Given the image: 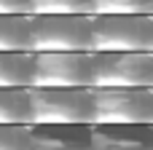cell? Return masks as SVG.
<instances>
[{
	"label": "cell",
	"instance_id": "6da1fadb",
	"mask_svg": "<svg viewBox=\"0 0 153 150\" xmlns=\"http://www.w3.org/2000/svg\"><path fill=\"white\" fill-rule=\"evenodd\" d=\"M89 54H153V16H89Z\"/></svg>",
	"mask_w": 153,
	"mask_h": 150
},
{
	"label": "cell",
	"instance_id": "7a4b0ae2",
	"mask_svg": "<svg viewBox=\"0 0 153 150\" xmlns=\"http://www.w3.org/2000/svg\"><path fill=\"white\" fill-rule=\"evenodd\" d=\"M91 126H153V91L151 89H89Z\"/></svg>",
	"mask_w": 153,
	"mask_h": 150
},
{
	"label": "cell",
	"instance_id": "3957f363",
	"mask_svg": "<svg viewBox=\"0 0 153 150\" xmlns=\"http://www.w3.org/2000/svg\"><path fill=\"white\" fill-rule=\"evenodd\" d=\"M91 46L89 16H35L30 13V54H70Z\"/></svg>",
	"mask_w": 153,
	"mask_h": 150
},
{
	"label": "cell",
	"instance_id": "277c9868",
	"mask_svg": "<svg viewBox=\"0 0 153 150\" xmlns=\"http://www.w3.org/2000/svg\"><path fill=\"white\" fill-rule=\"evenodd\" d=\"M27 94L30 126H62L91 121L89 89H27Z\"/></svg>",
	"mask_w": 153,
	"mask_h": 150
},
{
	"label": "cell",
	"instance_id": "5b68a950",
	"mask_svg": "<svg viewBox=\"0 0 153 150\" xmlns=\"http://www.w3.org/2000/svg\"><path fill=\"white\" fill-rule=\"evenodd\" d=\"M89 89H151L153 54H89Z\"/></svg>",
	"mask_w": 153,
	"mask_h": 150
},
{
	"label": "cell",
	"instance_id": "8992f818",
	"mask_svg": "<svg viewBox=\"0 0 153 150\" xmlns=\"http://www.w3.org/2000/svg\"><path fill=\"white\" fill-rule=\"evenodd\" d=\"M91 59L86 51L70 54H32L30 89H89Z\"/></svg>",
	"mask_w": 153,
	"mask_h": 150
},
{
	"label": "cell",
	"instance_id": "52a82bcc",
	"mask_svg": "<svg viewBox=\"0 0 153 150\" xmlns=\"http://www.w3.org/2000/svg\"><path fill=\"white\" fill-rule=\"evenodd\" d=\"M32 150H91L89 123H62V126H30Z\"/></svg>",
	"mask_w": 153,
	"mask_h": 150
},
{
	"label": "cell",
	"instance_id": "ba28073f",
	"mask_svg": "<svg viewBox=\"0 0 153 150\" xmlns=\"http://www.w3.org/2000/svg\"><path fill=\"white\" fill-rule=\"evenodd\" d=\"M91 150H153V126H91Z\"/></svg>",
	"mask_w": 153,
	"mask_h": 150
},
{
	"label": "cell",
	"instance_id": "9c48e42d",
	"mask_svg": "<svg viewBox=\"0 0 153 150\" xmlns=\"http://www.w3.org/2000/svg\"><path fill=\"white\" fill-rule=\"evenodd\" d=\"M30 83H32V54L0 51V89H30Z\"/></svg>",
	"mask_w": 153,
	"mask_h": 150
},
{
	"label": "cell",
	"instance_id": "30bf717a",
	"mask_svg": "<svg viewBox=\"0 0 153 150\" xmlns=\"http://www.w3.org/2000/svg\"><path fill=\"white\" fill-rule=\"evenodd\" d=\"M0 126H30L27 89H0Z\"/></svg>",
	"mask_w": 153,
	"mask_h": 150
},
{
	"label": "cell",
	"instance_id": "8fae6325",
	"mask_svg": "<svg viewBox=\"0 0 153 150\" xmlns=\"http://www.w3.org/2000/svg\"><path fill=\"white\" fill-rule=\"evenodd\" d=\"M0 51H30V16L0 13Z\"/></svg>",
	"mask_w": 153,
	"mask_h": 150
},
{
	"label": "cell",
	"instance_id": "7c38bea8",
	"mask_svg": "<svg viewBox=\"0 0 153 150\" xmlns=\"http://www.w3.org/2000/svg\"><path fill=\"white\" fill-rule=\"evenodd\" d=\"M89 16H153V0H91Z\"/></svg>",
	"mask_w": 153,
	"mask_h": 150
},
{
	"label": "cell",
	"instance_id": "4fadbf2b",
	"mask_svg": "<svg viewBox=\"0 0 153 150\" xmlns=\"http://www.w3.org/2000/svg\"><path fill=\"white\" fill-rule=\"evenodd\" d=\"M35 16H89L91 0H30Z\"/></svg>",
	"mask_w": 153,
	"mask_h": 150
},
{
	"label": "cell",
	"instance_id": "5bb4252c",
	"mask_svg": "<svg viewBox=\"0 0 153 150\" xmlns=\"http://www.w3.org/2000/svg\"><path fill=\"white\" fill-rule=\"evenodd\" d=\"M0 150H32L30 126H0Z\"/></svg>",
	"mask_w": 153,
	"mask_h": 150
},
{
	"label": "cell",
	"instance_id": "9a60e30c",
	"mask_svg": "<svg viewBox=\"0 0 153 150\" xmlns=\"http://www.w3.org/2000/svg\"><path fill=\"white\" fill-rule=\"evenodd\" d=\"M0 13L30 16V0H0Z\"/></svg>",
	"mask_w": 153,
	"mask_h": 150
}]
</instances>
